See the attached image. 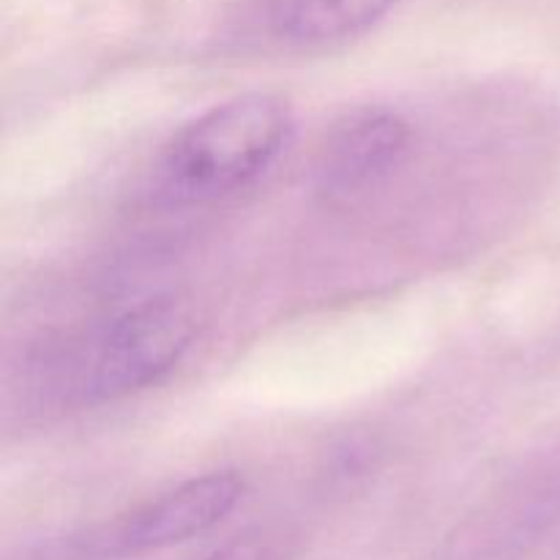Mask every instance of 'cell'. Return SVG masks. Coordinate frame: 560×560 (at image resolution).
<instances>
[{
  "mask_svg": "<svg viewBox=\"0 0 560 560\" xmlns=\"http://www.w3.org/2000/svg\"><path fill=\"white\" fill-rule=\"evenodd\" d=\"M290 104L244 93L178 131L159 159L156 186L170 206H206L255 184L293 140Z\"/></svg>",
  "mask_w": 560,
  "mask_h": 560,
  "instance_id": "6da1fadb",
  "label": "cell"
},
{
  "mask_svg": "<svg viewBox=\"0 0 560 560\" xmlns=\"http://www.w3.org/2000/svg\"><path fill=\"white\" fill-rule=\"evenodd\" d=\"M197 334L195 312L156 295L63 345L52 355V388L63 405H104L156 386L180 364Z\"/></svg>",
  "mask_w": 560,
  "mask_h": 560,
  "instance_id": "7a4b0ae2",
  "label": "cell"
},
{
  "mask_svg": "<svg viewBox=\"0 0 560 560\" xmlns=\"http://www.w3.org/2000/svg\"><path fill=\"white\" fill-rule=\"evenodd\" d=\"M241 495L244 479L235 470L197 476L96 530L88 550L96 556H140L184 545L222 523L238 506Z\"/></svg>",
  "mask_w": 560,
  "mask_h": 560,
  "instance_id": "3957f363",
  "label": "cell"
},
{
  "mask_svg": "<svg viewBox=\"0 0 560 560\" xmlns=\"http://www.w3.org/2000/svg\"><path fill=\"white\" fill-rule=\"evenodd\" d=\"M410 145L408 120L392 109H355L331 126L317 151V189L350 197L392 173Z\"/></svg>",
  "mask_w": 560,
  "mask_h": 560,
  "instance_id": "277c9868",
  "label": "cell"
},
{
  "mask_svg": "<svg viewBox=\"0 0 560 560\" xmlns=\"http://www.w3.org/2000/svg\"><path fill=\"white\" fill-rule=\"evenodd\" d=\"M402 0H277L273 25L290 42L326 44L359 36Z\"/></svg>",
  "mask_w": 560,
  "mask_h": 560,
  "instance_id": "5b68a950",
  "label": "cell"
},
{
  "mask_svg": "<svg viewBox=\"0 0 560 560\" xmlns=\"http://www.w3.org/2000/svg\"><path fill=\"white\" fill-rule=\"evenodd\" d=\"M560 523V443L547 448L539 459L525 468L514 481L501 509L492 517V534H503V541L514 545L545 534Z\"/></svg>",
  "mask_w": 560,
  "mask_h": 560,
  "instance_id": "8992f818",
  "label": "cell"
},
{
  "mask_svg": "<svg viewBox=\"0 0 560 560\" xmlns=\"http://www.w3.org/2000/svg\"><path fill=\"white\" fill-rule=\"evenodd\" d=\"M282 541L268 530H249L213 550L206 560H282Z\"/></svg>",
  "mask_w": 560,
  "mask_h": 560,
  "instance_id": "52a82bcc",
  "label": "cell"
}]
</instances>
